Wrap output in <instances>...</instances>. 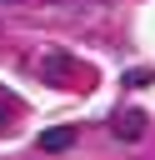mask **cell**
<instances>
[{
  "label": "cell",
  "instance_id": "obj_5",
  "mask_svg": "<svg viewBox=\"0 0 155 160\" xmlns=\"http://www.w3.org/2000/svg\"><path fill=\"white\" fill-rule=\"evenodd\" d=\"M0 105H10V95H5V90H0ZM5 125H10V115L0 110V130H5Z\"/></svg>",
  "mask_w": 155,
  "mask_h": 160
},
{
  "label": "cell",
  "instance_id": "obj_4",
  "mask_svg": "<svg viewBox=\"0 0 155 160\" xmlns=\"http://www.w3.org/2000/svg\"><path fill=\"white\" fill-rule=\"evenodd\" d=\"M125 85H135V90H140V85H150V70H130V75H125Z\"/></svg>",
  "mask_w": 155,
  "mask_h": 160
},
{
  "label": "cell",
  "instance_id": "obj_3",
  "mask_svg": "<svg viewBox=\"0 0 155 160\" xmlns=\"http://www.w3.org/2000/svg\"><path fill=\"white\" fill-rule=\"evenodd\" d=\"M65 70H70L65 55H45V75H50V80H65Z\"/></svg>",
  "mask_w": 155,
  "mask_h": 160
},
{
  "label": "cell",
  "instance_id": "obj_6",
  "mask_svg": "<svg viewBox=\"0 0 155 160\" xmlns=\"http://www.w3.org/2000/svg\"><path fill=\"white\" fill-rule=\"evenodd\" d=\"M0 5H15V0H0Z\"/></svg>",
  "mask_w": 155,
  "mask_h": 160
},
{
  "label": "cell",
  "instance_id": "obj_1",
  "mask_svg": "<svg viewBox=\"0 0 155 160\" xmlns=\"http://www.w3.org/2000/svg\"><path fill=\"white\" fill-rule=\"evenodd\" d=\"M110 135H115V140H140V135H145V110H120V115H110Z\"/></svg>",
  "mask_w": 155,
  "mask_h": 160
},
{
  "label": "cell",
  "instance_id": "obj_2",
  "mask_svg": "<svg viewBox=\"0 0 155 160\" xmlns=\"http://www.w3.org/2000/svg\"><path fill=\"white\" fill-rule=\"evenodd\" d=\"M75 140H80V130H75V125H55V130H40V140H35V145H40L45 155H65Z\"/></svg>",
  "mask_w": 155,
  "mask_h": 160
}]
</instances>
